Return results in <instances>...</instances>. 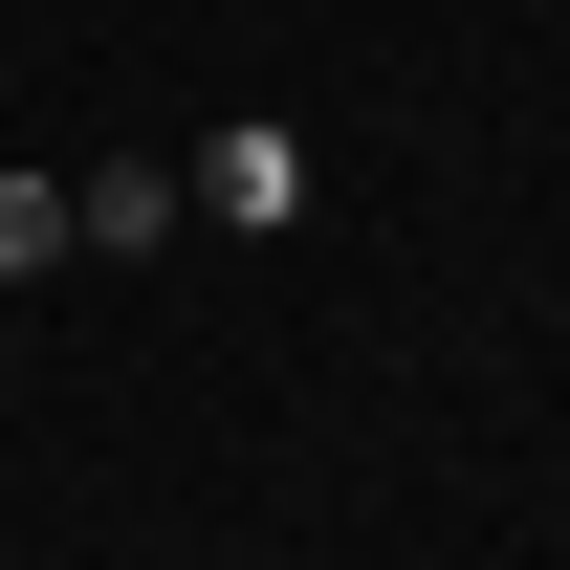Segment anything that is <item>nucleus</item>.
Segmentation results:
<instances>
[{"label": "nucleus", "instance_id": "obj_1", "mask_svg": "<svg viewBox=\"0 0 570 570\" xmlns=\"http://www.w3.org/2000/svg\"><path fill=\"white\" fill-rule=\"evenodd\" d=\"M176 198L242 219V242H285V219H307V132H264V110H242V132H198V176H176Z\"/></svg>", "mask_w": 570, "mask_h": 570}, {"label": "nucleus", "instance_id": "obj_2", "mask_svg": "<svg viewBox=\"0 0 570 570\" xmlns=\"http://www.w3.org/2000/svg\"><path fill=\"white\" fill-rule=\"evenodd\" d=\"M67 242H88V264H154V242H176V154H88V176H67Z\"/></svg>", "mask_w": 570, "mask_h": 570}, {"label": "nucleus", "instance_id": "obj_3", "mask_svg": "<svg viewBox=\"0 0 570 570\" xmlns=\"http://www.w3.org/2000/svg\"><path fill=\"white\" fill-rule=\"evenodd\" d=\"M67 264V176H0V285H45Z\"/></svg>", "mask_w": 570, "mask_h": 570}]
</instances>
